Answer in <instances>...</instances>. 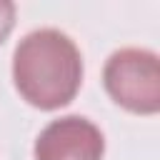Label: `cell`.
<instances>
[{
    "label": "cell",
    "instance_id": "1",
    "mask_svg": "<svg viewBox=\"0 0 160 160\" xmlns=\"http://www.w3.org/2000/svg\"><path fill=\"white\" fill-rule=\"evenodd\" d=\"M12 82L18 92L40 110L68 105L82 82L78 45L52 28L28 32L12 55Z\"/></svg>",
    "mask_w": 160,
    "mask_h": 160
},
{
    "label": "cell",
    "instance_id": "4",
    "mask_svg": "<svg viewBox=\"0 0 160 160\" xmlns=\"http://www.w3.org/2000/svg\"><path fill=\"white\" fill-rule=\"evenodd\" d=\"M12 25H15V5L8 0H0V45L10 35Z\"/></svg>",
    "mask_w": 160,
    "mask_h": 160
},
{
    "label": "cell",
    "instance_id": "3",
    "mask_svg": "<svg viewBox=\"0 0 160 160\" xmlns=\"http://www.w3.org/2000/svg\"><path fill=\"white\" fill-rule=\"evenodd\" d=\"M32 152L35 160H102L105 138L88 118L68 115L40 130Z\"/></svg>",
    "mask_w": 160,
    "mask_h": 160
},
{
    "label": "cell",
    "instance_id": "2",
    "mask_svg": "<svg viewBox=\"0 0 160 160\" xmlns=\"http://www.w3.org/2000/svg\"><path fill=\"white\" fill-rule=\"evenodd\" d=\"M102 82L108 95L130 112L152 115L160 110V62L150 50H115L105 62Z\"/></svg>",
    "mask_w": 160,
    "mask_h": 160
}]
</instances>
